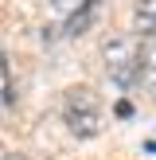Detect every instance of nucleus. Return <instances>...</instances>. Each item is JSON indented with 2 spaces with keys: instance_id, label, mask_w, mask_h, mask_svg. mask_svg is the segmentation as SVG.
<instances>
[{
  "instance_id": "nucleus-1",
  "label": "nucleus",
  "mask_w": 156,
  "mask_h": 160,
  "mask_svg": "<svg viewBox=\"0 0 156 160\" xmlns=\"http://www.w3.org/2000/svg\"><path fill=\"white\" fill-rule=\"evenodd\" d=\"M101 59H105V74L113 86H121V90H129V86H137L140 78V59H144V47H137V39L125 35V31H109L105 39H101Z\"/></svg>"
},
{
  "instance_id": "nucleus-2",
  "label": "nucleus",
  "mask_w": 156,
  "mask_h": 160,
  "mask_svg": "<svg viewBox=\"0 0 156 160\" xmlns=\"http://www.w3.org/2000/svg\"><path fill=\"white\" fill-rule=\"evenodd\" d=\"M62 121H66V129L74 133V137L90 141L101 133V102L94 90H86V86H74V90H66V98H62Z\"/></svg>"
},
{
  "instance_id": "nucleus-3",
  "label": "nucleus",
  "mask_w": 156,
  "mask_h": 160,
  "mask_svg": "<svg viewBox=\"0 0 156 160\" xmlns=\"http://www.w3.org/2000/svg\"><path fill=\"white\" fill-rule=\"evenodd\" d=\"M98 4H101V0H86V4H82V8H78V12L66 20V28H62V31H66L70 39H74V35H82V31L94 23V16H98Z\"/></svg>"
},
{
  "instance_id": "nucleus-4",
  "label": "nucleus",
  "mask_w": 156,
  "mask_h": 160,
  "mask_svg": "<svg viewBox=\"0 0 156 160\" xmlns=\"http://www.w3.org/2000/svg\"><path fill=\"white\" fill-rule=\"evenodd\" d=\"M137 31L148 39H156V0H137Z\"/></svg>"
},
{
  "instance_id": "nucleus-5",
  "label": "nucleus",
  "mask_w": 156,
  "mask_h": 160,
  "mask_svg": "<svg viewBox=\"0 0 156 160\" xmlns=\"http://www.w3.org/2000/svg\"><path fill=\"white\" fill-rule=\"evenodd\" d=\"M140 74H144V86H148V90H156V39H148V43H144Z\"/></svg>"
},
{
  "instance_id": "nucleus-6",
  "label": "nucleus",
  "mask_w": 156,
  "mask_h": 160,
  "mask_svg": "<svg viewBox=\"0 0 156 160\" xmlns=\"http://www.w3.org/2000/svg\"><path fill=\"white\" fill-rule=\"evenodd\" d=\"M0 86H4V109H12L16 106V90H12V67H8V59L0 67Z\"/></svg>"
},
{
  "instance_id": "nucleus-7",
  "label": "nucleus",
  "mask_w": 156,
  "mask_h": 160,
  "mask_svg": "<svg viewBox=\"0 0 156 160\" xmlns=\"http://www.w3.org/2000/svg\"><path fill=\"white\" fill-rule=\"evenodd\" d=\"M82 4H86V0H51V8H55L59 16H66V20H70V16H74Z\"/></svg>"
},
{
  "instance_id": "nucleus-8",
  "label": "nucleus",
  "mask_w": 156,
  "mask_h": 160,
  "mask_svg": "<svg viewBox=\"0 0 156 160\" xmlns=\"http://www.w3.org/2000/svg\"><path fill=\"white\" fill-rule=\"evenodd\" d=\"M0 160H23L20 152H4V156H0Z\"/></svg>"
}]
</instances>
